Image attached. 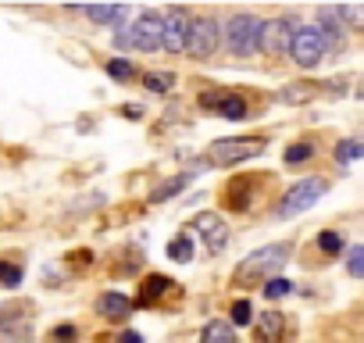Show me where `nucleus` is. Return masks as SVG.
I'll list each match as a JSON object with an SVG mask.
<instances>
[{"label":"nucleus","mask_w":364,"mask_h":343,"mask_svg":"<svg viewBox=\"0 0 364 343\" xmlns=\"http://www.w3.org/2000/svg\"><path fill=\"white\" fill-rule=\"evenodd\" d=\"M168 286H171V283H168L164 275H146L143 286H139V297H136V300H139V304H154L157 297L168 293Z\"/></svg>","instance_id":"nucleus-18"},{"label":"nucleus","mask_w":364,"mask_h":343,"mask_svg":"<svg viewBox=\"0 0 364 343\" xmlns=\"http://www.w3.org/2000/svg\"><path fill=\"white\" fill-rule=\"evenodd\" d=\"M289 290H293V283H289V279H282V275H275V279H268V283H264V297H268V300H279V297H286Z\"/></svg>","instance_id":"nucleus-25"},{"label":"nucleus","mask_w":364,"mask_h":343,"mask_svg":"<svg viewBox=\"0 0 364 343\" xmlns=\"http://www.w3.org/2000/svg\"><path fill=\"white\" fill-rule=\"evenodd\" d=\"M293 36H296V29H293L289 19H272L261 29V51L268 58H282V54L293 51Z\"/></svg>","instance_id":"nucleus-9"},{"label":"nucleus","mask_w":364,"mask_h":343,"mask_svg":"<svg viewBox=\"0 0 364 343\" xmlns=\"http://www.w3.org/2000/svg\"><path fill=\"white\" fill-rule=\"evenodd\" d=\"M311 154H314V147H311V143H296V147H289V150H286V161H289V164H296V161H307Z\"/></svg>","instance_id":"nucleus-30"},{"label":"nucleus","mask_w":364,"mask_h":343,"mask_svg":"<svg viewBox=\"0 0 364 343\" xmlns=\"http://www.w3.org/2000/svg\"><path fill=\"white\" fill-rule=\"evenodd\" d=\"M261 29H264V22H261L257 15H247V11H240V15H232V19L225 22V29H222V40H225V47H229L232 54H240V58H250L254 51H261Z\"/></svg>","instance_id":"nucleus-3"},{"label":"nucleus","mask_w":364,"mask_h":343,"mask_svg":"<svg viewBox=\"0 0 364 343\" xmlns=\"http://www.w3.org/2000/svg\"><path fill=\"white\" fill-rule=\"evenodd\" d=\"M357 97H360V100H364V79H360V86H357Z\"/></svg>","instance_id":"nucleus-33"},{"label":"nucleus","mask_w":364,"mask_h":343,"mask_svg":"<svg viewBox=\"0 0 364 343\" xmlns=\"http://www.w3.org/2000/svg\"><path fill=\"white\" fill-rule=\"evenodd\" d=\"M218 115H225V118L240 122V118H247V100H243V97H236V93H225V100L218 104Z\"/></svg>","instance_id":"nucleus-20"},{"label":"nucleus","mask_w":364,"mask_h":343,"mask_svg":"<svg viewBox=\"0 0 364 343\" xmlns=\"http://www.w3.org/2000/svg\"><path fill=\"white\" fill-rule=\"evenodd\" d=\"M97 311H100L104 318H111V322H125L129 311H132V300H129L125 293H104V297L97 300Z\"/></svg>","instance_id":"nucleus-13"},{"label":"nucleus","mask_w":364,"mask_h":343,"mask_svg":"<svg viewBox=\"0 0 364 343\" xmlns=\"http://www.w3.org/2000/svg\"><path fill=\"white\" fill-rule=\"evenodd\" d=\"M200 343H240V339H236V329H232V322H222V318H215V322H208V325H204V332H200Z\"/></svg>","instance_id":"nucleus-15"},{"label":"nucleus","mask_w":364,"mask_h":343,"mask_svg":"<svg viewBox=\"0 0 364 343\" xmlns=\"http://www.w3.org/2000/svg\"><path fill=\"white\" fill-rule=\"evenodd\" d=\"M364 154V143H357V139H343L339 147H336V161L343 164V161H353V157H360Z\"/></svg>","instance_id":"nucleus-24"},{"label":"nucleus","mask_w":364,"mask_h":343,"mask_svg":"<svg viewBox=\"0 0 364 343\" xmlns=\"http://www.w3.org/2000/svg\"><path fill=\"white\" fill-rule=\"evenodd\" d=\"M289 261V243H268V247H257L254 254H247L236 268V286H250V283H261V279H275V272Z\"/></svg>","instance_id":"nucleus-1"},{"label":"nucleus","mask_w":364,"mask_h":343,"mask_svg":"<svg viewBox=\"0 0 364 343\" xmlns=\"http://www.w3.org/2000/svg\"><path fill=\"white\" fill-rule=\"evenodd\" d=\"M22 283V268L11 261H0V286H18Z\"/></svg>","instance_id":"nucleus-27"},{"label":"nucleus","mask_w":364,"mask_h":343,"mask_svg":"<svg viewBox=\"0 0 364 343\" xmlns=\"http://www.w3.org/2000/svg\"><path fill=\"white\" fill-rule=\"evenodd\" d=\"M143 86L154 90V93H168V90L175 86V75H171V72H146V75H143Z\"/></svg>","instance_id":"nucleus-21"},{"label":"nucleus","mask_w":364,"mask_h":343,"mask_svg":"<svg viewBox=\"0 0 364 343\" xmlns=\"http://www.w3.org/2000/svg\"><path fill=\"white\" fill-rule=\"evenodd\" d=\"M261 150H264V139H257V136H225V139H215L208 147V161L218 168H229V164H240L247 157H257Z\"/></svg>","instance_id":"nucleus-4"},{"label":"nucleus","mask_w":364,"mask_h":343,"mask_svg":"<svg viewBox=\"0 0 364 343\" xmlns=\"http://www.w3.org/2000/svg\"><path fill=\"white\" fill-rule=\"evenodd\" d=\"M222 43V29L211 19H193L190 22V40H186V54H193L197 61L211 58Z\"/></svg>","instance_id":"nucleus-7"},{"label":"nucleus","mask_w":364,"mask_h":343,"mask_svg":"<svg viewBox=\"0 0 364 343\" xmlns=\"http://www.w3.org/2000/svg\"><path fill=\"white\" fill-rule=\"evenodd\" d=\"M346 272H350L353 279H364V243L350 247V254H346Z\"/></svg>","instance_id":"nucleus-23"},{"label":"nucleus","mask_w":364,"mask_h":343,"mask_svg":"<svg viewBox=\"0 0 364 343\" xmlns=\"http://www.w3.org/2000/svg\"><path fill=\"white\" fill-rule=\"evenodd\" d=\"M250 318H254L250 300H236V304H232V325H247Z\"/></svg>","instance_id":"nucleus-29"},{"label":"nucleus","mask_w":364,"mask_h":343,"mask_svg":"<svg viewBox=\"0 0 364 343\" xmlns=\"http://www.w3.org/2000/svg\"><path fill=\"white\" fill-rule=\"evenodd\" d=\"M343 22H346L350 29H360V33H364V4H346V8H343Z\"/></svg>","instance_id":"nucleus-26"},{"label":"nucleus","mask_w":364,"mask_h":343,"mask_svg":"<svg viewBox=\"0 0 364 343\" xmlns=\"http://www.w3.org/2000/svg\"><path fill=\"white\" fill-rule=\"evenodd\" d=\"M97 26H118L125 15H129V8H122V4H93V8H82Z\"/></svg>","instance_id":"nucleus-14"},{"label":"nucleus","mask_w":364,"mask_h":343,"mask_svg":"<svg viewBox=\"0 0 364 343\" xmlns=\"http://www.w3.org/2000/svg\"><path fill=\"white\" fill-rule=\"evenodd\" d=\"M311 97H318V86H311V83H289V86L279 90L282 104H307Z\"/></svg>","instance_id":"nucleus-17"},{"label":"nucleus","mask_w":364,"mask_h":343,"mask_svg":"<svg viewBox=\"0 0 364 343\" xmlns=\"http://www.w3.org/2000/svg\"><path fill=\"white\" fill-rule=\"evenodd\" d=\"M168 258H171V261H190V258H193L190 236H175V240L168 243Z\"/></svg>","instance_id":"nucleus-22"},{"label":"nucleus","mask_w":364,"mask_h":343,"mask_svg":"<svg viewBox=\"0 0 364 343\" xmlns=\"http://www.w3.org/2000/svg\"><path fill=\"white\" fill-rule=\"evenodd\" d=\"M328 194V183L325 179H300L296 186H289L286 194H282V201H279V208H275V215L279 218H293V215H300V211H307V208H314L321 197Z\"/></svg>","instance_id":"nucleus-5"},{"label":"nucleus","mask_w":364,"mask_h":343,"mask_svg":"<svg viewBox=\"0 0 364 343\" xmlns=\"http://www.w3.org/2000/svg\"><path fill=\"white\" fill-rule=\"evenodd\" d=\"M254 336H257L261 343H282V336H286V318H282L279 311H264V315H257V322H254Z\"/></svg>","instance_id":"nucleus-11"},{"label":"nucleus","mask_w":364,"mask_h":343,"mask_svg":"<svg viewBox=\"0 0 364 343\" xmlns=\"http://www.w3.org/2000/svg\"><path fill=\"white\" fill-rule=\"evenodd\" d=\"M318 247H321L325 254H339V250H343V236H339V233H321V236H318Z\"/></svg>","instance_id":"nucleus-28"},{"label":"nucleus","mask_w":364,"mask_h":343,"mask_svg":"<svg viewBox=\"0 0 364 343\" xmlns=\"http://www.w3.org/2000/svg\"><path fill=\"white\" fill-rule=\"evenodd\" d=\"M161 36H164V19L161 11H143L132 19V26L118 29L114 33V43L118 47H129V51H161Z\"/></svg>","instance_id":"nucleus-2"},{"label":"nucleus","mask_w":364,"mask_h":343,"mask_svg":"<svg viewBox=\"0 0 364 343\" xmlns=\"http://www.w3.org/2000/svg\"><path fill=\"white\" fill-rule=\"evenodd\" d=\"M193 229H197V236L204 240L208 254H222V250H225V243H229V226H225L222 215L200 211V215L193 218Z\"/></svg>","instance_id":"nucleus-10"},{"label":"nucleus","mask_w":364,"mask_h":343,"mask_svg":"<svg viewBox=\"0 0 364 343\" xmlns=\"http://www.w3.org/2000/svg\"><path fill=\"white\" fill-rule=\"evenodd\" d=\"M339 22H343V8H318V29L325 33L328 47H339V43H343Z\"/></svg>","instance_id":"nucleus-12"},{"label":"nucleus","mask_w":364,"mask_h":343,"mask_svg":"<svg viewBox=\"0 0 364 343\" xmlns=\"http://www.w3.org/2000/svg\"><path fill=\"white\" fill-rule=\"evenodd\" d=\"M107 72H111L114 79H132V75H136V68H132L129 61H111V65H107Z\"/></svg>","instance_id":"nucleus-31"},{"label":"nucleus","mask_w":364,"mask_h":343,"mask_svg":"<svg viewBox=\"0 0 364 343\" xmlns=\"http://www.w3.org/2000/svg\"><path fill=\"white\" fill-rule=\"evenodd\" d=\"M118 343H146V339H143L139 332H132V329H129V332H122V336H118Z\"/></svg>","instance_id":"nucleus-32"},{"label":"nucleus","mask_w":364,"mask_h":343,"mask_svg":"<svg viewBox=\"0 0 364 343\" xmlns=\"http://www.w3.org/2000/svg\"><path fill=\"white\" fill-rule=\"evenodd\" d=\"M193 176H197V172H182V176H175V179H168V183H161V186H157V190L150 194V201L157 204V201H164V197H175V194H178L182 186H186V183L193 179Z\"/></svg>","instance_id":"nucleus-19"},{"label":"nucleus","mask_w":364,"mask_h":343,"mask_svg":"<svg viewBox=\"0 0 364 343\" xmlns=\"http://www.w3.org/2000/svg\"><path fill=\"white\" fill-rule=\"evenodd\" d=\"M325 51H328L325 33H321L318 26H300L296 36H293V51H289V54H293V61H296L300 68H314V65H321Z\"/></svg>","instance_id":"nucleus-6"},{"label":"nucleus","mask_w":364,"mask_h":343,"mask_svg":"<svg viewBox=\"0 0 364 343\" xmlns=\"http://www.w3.org/2000/svg\"><path fill=\"white\" fill-rule=\"evenodd\" d=\"M161 19H164V36H161V47L168 51V54H182L186 51V40H190V15L182 11V8H168V11H161Z\"/></svg>","instance_id":"nucleus-8"},{"label":"nucleus","mask_w":364,"mask_h":343,"mask_svg":"<svg viewBox=\"0 0 364 343\" xmlns=\"http://www.w3.org/2000/svg\"><path fill=\"white\" fill-rule=\"evenodd\" d=\"M33 339V325L22 318H11L0 325V343H29Z\"/></svg>","instance_id":"nucleus-16"}]
</instances>
